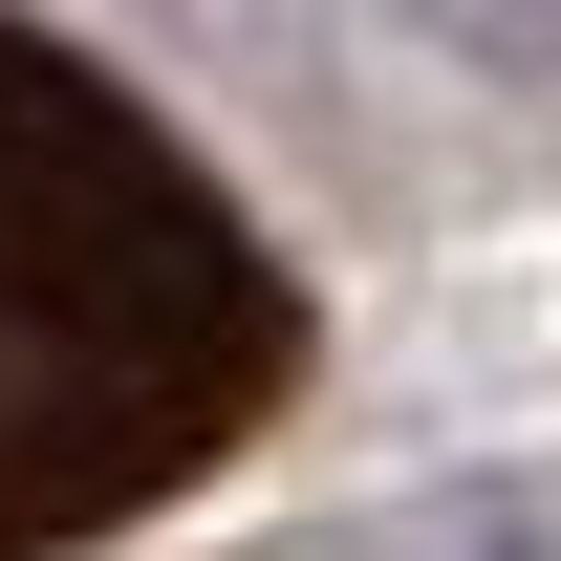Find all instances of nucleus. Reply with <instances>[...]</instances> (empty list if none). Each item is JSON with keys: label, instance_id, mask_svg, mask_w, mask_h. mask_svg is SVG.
<instances>
[{"label": "nucleus", "instance_id": "obj_1", "mask_svg": "<svg viewBox=\"0 0 561 561\" xmlns=\"http://www.w3.org/2000/svg\"><path fill=\"white\" fill-rule=\"evenodd\" d=\"M302 389V280L130 87L0 22V561L130 540Z\"/></svg>", "mask_w": 561, "mask_h": 561}]
</instances>
